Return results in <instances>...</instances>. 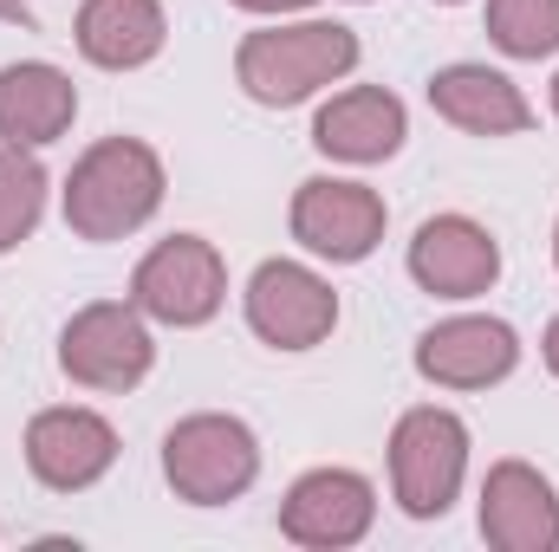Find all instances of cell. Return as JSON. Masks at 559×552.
Segmentation results:
<instances>
[{
	"label": "cell",
	"instance_id": "obj_21",
	"mask_svg": "<svg viewBox=\"0 0 559 552\" xmlns=\"http://www.w3.org/2000/svg\"><path fill=\"white\" fill-rule=\"evenodd\" d=\"M0 20H7V26H33V7H26V0H0Z\"/></svg>",
	"mask_w": 559,
	"mask_h": 552
},
{
	"label": "cell",
	"instance_id": "obj_8",
	"mask_svg": "<svg viewBox=\"0 0 559 552\" xmlns=\"http://www.w3.org/2000/svg\"><path fill=\"white\" fill-rule=\"evenodd\" d=\"M241 312H248V332L274 351H312L332 338L338 325V292L332 279L306 261H261L248 274L241 292Z\"/></svg>",
	"mask_w": 559,
	"mask_h": 552
},
{
	"label": "cell",
	"instance_id": "obj_16",
	"mask_svg": "<svg viewBox=\"0 0 559 552\" xmlns=\"http://www.w3.org/2000/svg\"><path fill=\"white\" fill-rule=\"evenodd\" d=\"M72 118H79V85L52 59L0 65V143L46 149L72 131Z\"/></svg>",
	"mask_w": 559,
	"mask_h": 552
},
{
	"label": "cell",
	"instance_id": "obj_9",
	"mask_svg": "<svg viewBox=\"0 0 559 552\" xmlns=\"http://www.w3.org/2000/svg\"><path fill=\"white\" fill-rule=\"evenodd\" d=\"M378 527V488L358 468H306L280 501V533L306 552H345Z\"/></svg>",
	"mask_w": 559,
	"mask_h": 552
},
{
	"label": "cell",
	"instance_id": "obj_14",
	"mask_svg": "<svg viewBox=\"0 0 559 552\" xmlns=\"http://www.w3.org/2000/svg\"><path fill=\"white\" fill-rule=\"evenodd\" d=\"M481 540L495 552H559V494L534 461H495L488 468Z\"/></svg>",
	"mask_w": 559,
	"mask_h": 552
},
{
	"label": "cell",
	"instance_id": "obj_22",
	"mask_svg": "<svg viewBox=\"0 0 559 552\" xmlns=\"http://www.w3.org/2000/svg\"><path fill=\"white\" fill-rule=\"evenodd\" d=\"M540 358H547V371L559 377V319L547 325V338H540Z\"/></svg>",
	"mask_w": 559,
	"mask_h": 552
},
{
	"label": "cell",
	"instance_id": "obj_4",
	"mask_svg": "<svg viewBox=\"0 0 559 552\" xmlns=\"http://www.w3.org/2000/svg\"><path fill=\"white\" fill-rule=\"evenodd\" d=\"M468 481V422L442 404H417L391 429V501L411 520H442Z\"/></svg>",
	"mask_w": 559,
	"mask_h": 552
},
{
	"label": "cell",
	"instance_id": "obj_20",
	"mask_svg": "<svg viewBox=\"0 0 559 552\" xmlns=\"http://www.w3.org/2000/svg\"><path fill=\"white\" fill-rule=\"evenodd\" d=\"M228 7H241V13H306L319 0H228Z\"/></svg>",
	"mask_w": 559,
	"mask_h": 552
},
{
	"label": "cell",
	"instance_id": "obj_12",
	"mask_svg": "<svg viewBox=\"0 0 559 552\" xmlns=\"http://www.w3.org/2000/svg\"><path fill=\"white\" fill-rule=\"evenodd\" d=\"M404 267L429 299H481L501 279V241L475 215H429L411 235Z\"/></svg>",
	"mask_w": 559,
	"mask_h": 552
},
{
	"label": "cell",
	"instance_id": "obj_17",
	"mask_svg": "<svg viewBox=\"0 0 559 552\" xmlns=\"http://www.w3.org/2000/svg\"><path fill=\"white\" fill-rule=\"evenodd\" d=\"M72 46L98 72H138L169 46L163 0H85L72 20Z\"/></svg>",
	"mask_w": 559,
	"mask_h": 552
},
{
	"label": "cell",
	"instance_id": "obj_3",
	"mask_svg": "<svg viewBox=\"0 0 559 552\" xmlns=\"http://www.w3.org/2000/svg\"><path fill=\"white\" fill-rule=\"evenodd\" d=\"M163 481L189 507H228L261 481V442L241 416L195 410L163 435Z\"/></svg>",
	"mask_w": 559,
	"mask_h": 552
},
{
	"label": "cell",
	"instance_id": "obj_15",
	"mask_svg": "<svg viewBox=\"0 0 559 552\" xmlns=\"http://www.w3.org/2000/svg\"><path fill=\"white\" fill-rule=\"evenodd\" d=\"M429 111H436L442 124L468 131V137H521V131H534L527 92H521L508 72L475 65V59L442 65V72L429 79Z\"/></svg>",
	"mask_w": 559,
	"mask_h": 552
},
{
	"label": "cell",
	"instance_id": "obj_10",
	"mask_svg": "<svg viewBox=\"0 0 559 552\" xmlns=\"http://www.w3.org/2000/svg\"><path fill=\"white\" fill-rule=\"evenodd\" d=\"M26 468L52 494H85L118 468V429L85 404H52L26 422Z\"/></svg>",
	"mask_w": 559,
	"mask_h": 552
},
{
	"label": "cell",
	"instance_id": "obj_6",
	"mask_svg": "<svg viewBox=\"0 0 559 552\" xmlns=\"http://www.w3.org/2000/svg\"><path fill=\"white\" fill-rule=\"evenodd\" d=\"M131 305L150 325H176V332L209 325L228 305V261H222V248L202 241V235L156 241L138 261V274H131Z\"/></svg>",
	"mask_w": 559,
	"mask_h": 552
},
{
	"label": "cell",
	"instance_id": "obj_7",
	"mask_svg": "<svg viewBox=\"0 0 559 552\" xmlns=\"http://www.w3.org/2000/svg\"><path fill=\"white\" fill-rule=\"evenodd\" d=\"M286 228L293 241L312 254V261H332V267H358L384 248V228H391V208L371 182H352V176H306L293 189V208H286Z\"/></svg>",
	"mask_w": 559,
	"mask_h": 552
},
{
	"label": "cell",
	"instance_id": "obj_19",
	"mask_svg": "<svg viewBox=\"0 0 559 552\" xmlns=\"http://www.w3.org/2000/svg\"><path fill=\"white\" fill-rule=\"evenodd\" d=\"M488 39L508 59H554L559 0H488Z\"/></svg>",
	"mask_w": 559,
	"mask_h": 552
},
{
	"label": "cell",
	"instance_id": "obj_23",
	"mask_svg": "<svg viewBox=\"0 0 559 552\" xmlns=\"http://www.w3.org/2000/svg\"><path fill=\"white\" fill-rule=\"evenodd\" d=\"M554 118H559V72H554Z\"/></svg>",
	"mask_w": 559,
	"mask_h": 552
},
{
	"label": "cell",
	"instance_id": "obj_25",
	"mask_svg": "<svg viewBox=\"0 0 559 552\" xmlns=\"http://www.w3.org/2000/svg\"><path fill=\"white\" fill-rule=\"evenodd\" d=\"M436 7H462V0H436Z\"/></svg>",
	"mask_w": 559,
	"mask_h": 552
},
{
	"label": "cell",
	"instance_id": "obj_26",
	"mask_svg": "<svg viewBox=\"0 0 559 552\" xmlns=\"http://www.w3.org/2000/svg\"><path fill=\"white\" fill-rule=\"evenodd\" d=\"M358 7H365V0H358Z\"/></svg>",
	"mask_w": 559,
	"mask_h": 552
},
{
	"label": "cell",
	"instance_id": "obj_11",
	"mask_svg": "<svg viewBox=\"0 0 559 552\" xmlns=\"http://www.w3.org/2000/svg\"><path fill=\"white\" fill-rule=\"evenodd\" d=\"M521 364V332L488 312H455L417 338V377L436 391H488Z\"/></svg>",
	"mask_w": 559,
	"mask_h": 552
},
{
	"label": "cell",
	"instance_id": "obj_5",
	"mask_svg": "<svg viewBox=\"0 0 559 552\" xmlns=\"http://www.w3.org/2000/svg\"><path fill=\"white\" fill-rule=\"evenodd\" d=\"M150 364H156V338H150V319L131 299H92L59 332V371L79 391L124 397L150 377Z\"/></svg>",
	"mask_w": 559,
	"mask_h": 552
},
{
	"label": "cell",
	"instance_id": "obj_24",
	"mask_svg": "<svg viewBox=\"0 0 559 552\" xmlns=\"http://www.w3.org/2000/svg\"><path fill=\"white\" fill-rule=\"evenodd\" d=\"M554 267H559V221H554Z\"/></svg>",
	"mask_w": 559,
	"mask_h": 552
},
{
	"label": "cell",
	"instance_id": "obj_13",
	"mask_svg": "<svg viewBox=\"0 0 559 552\" xmlns=\"http://www.w3.org/2000/svg\"><path fill=\"white\" fill-rule=\"evenodd\" d=\"M404 137H411V111L384 85H345L312 111V149L332 163H352V169L391 163Z\"/></svg>",
	"mask_w": 559,
	"mask_h": 552
},
{
	"label": "cell",
	"instance_id": "obj_18",
	"mask_svg": "<svg viewBox=\"0 0 559 552\" xmlns=\"http://www.w3.org/2000/svg\"><path fill=\"white\" fill-rule=\"evenodd\" d=\"M46 163L33 156V149H13V143H0V254H13L33 228H39V215H46Z\"/></svg>",
	"mask_w": 559,
	"mask_h": 552
},
{
	"label": "cell",
	"instance_id": "obj_2",
	"mask_svg": "<svg viewBox=\"0 0 559 552\" xmlns=\"http://www.w3.org/2000/svg\"><path fill=\"white\" fill-rule=\"evenodd\" d=\"M163 156L143 137H98L66 176V228L79 241H124L163 208Z\"/></svg>",
	"mask_w": 559,
	"mask_h": 552
},
{
	"label": "cell",
	"instance_id": "obj_1",
	"mask_svg": "<svg viewBox=\"0 0 559 552\" xmlns=\"http://www.w3.org/2000/svg\"><path fill=\"white\" fill-rule=\"evenodd\" d=\"M358 52H365L358 33L338 20H280V26H254L235 46V79L254 105L286 111L345 85L358 72Z\"/></svg>",
	"mask_w": 559,
	"mask_h": 552
}]
</instances>
